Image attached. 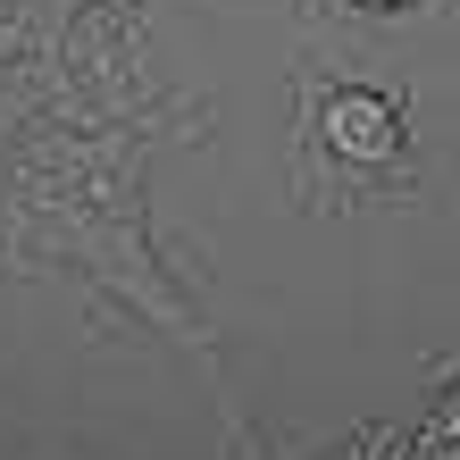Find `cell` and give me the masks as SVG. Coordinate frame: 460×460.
<instances>
[{
	"label": "cell",
	"instance_id": "6da1fadb",
	"mask_svg": "<svg viewBox=\"0 0 460 460\" xmlns=\"http://www.w3.org/2000/svg\"><path fill=\"white\" fill-rule=\"evenodd\" d=\"M343 143H360V151H376V143H385V110H368V101H351V110H343Z\"/></svg>",
	"mask_w": 460,
	"mask_h": 460
}]
</instances>
